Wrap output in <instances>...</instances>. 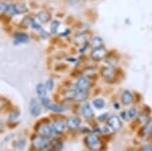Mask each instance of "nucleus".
<instances>
[{"label":"nucleus","mask_w":152,"mask_h":151,"mask_svg":"<svg viewBox=\"0 0 152 151\" xmlns=\"http://www.w3.org/2000/svg\"><path fill=\"white\" fill-rule=\"evenodd\" d=\"M5 106H6L5 101H4V99H2V98H0V112H1L2 109H4Z\"/></svg>","instance_id":"c756f323"},{"label":"nucleus","mask_w":152,"mask_h":151,"mask_svg":"<svg viewBox=\"0 0 152 151\" xmlns=\"http://www.w3.org/2000/svg\"><path fill=\"white\" fill-rule=\"evenodd\" d=\"M122 104L124 106H129L133 103V96L129 90H125L123 93H122Z\"/></svg>","instance_id":"f8f14e48"},{"label":"nucleus","mask_w":152,"mask_h":151,"mask_svg":"<svg viewBox=\"0 0 152 151\" xmlns=\"http://www.w3.org/2000/svg\"><path fill=\"white\" fill-rule=\"evenodd\" d=\"M24 145H26V139H19L18 141V143H16V147L18 148V149H23V148L24 147Z\"/></svg>","instance_id":"bb28decb"},{"label":"nucleus","mask_w":152,"mask_h":151,"mask_svg":"<svg viewBox=\"0 0 152 151\" xmlns=\"http://www.w3.org/2000/svg\"><path fill=\"white\" fill-rule=\"evenodd\" d=\"M14 6H15L16 14H23V13H26V12L28 11V7H26V4L23 3V2L15 3V4H14Z\"/></svg>","instance_id":"6ab92c4d"},{"label":"nucleus","mask_w":152,"mask_h":151,"mask_svg":"<svg viewBox=\"0 0 152 151\" xmlns=\"http://www.w3.org/2000/svg\"><path fill=\"white\" fill-rule=\"evenodd\" d=\"M92 104H94V106L95 107L96 109H102L104 107V101L102 98H96L94 99V101H92Z\"/></svg>","instance_id":"aec40b11"},{"label":"nucleus","mask_w":152,"mask_h":151,"mask_svg":"<svg viewBox=\"0 0 152 151\" xmlns=\"http://www.w3.org/2000/svg\"><path fill=\"white\" fill-rule=\"evenodd\" d=\"M28 42V36L24 33H16L14 35V44L18 45V44H24Z\"/></svg>","instance_id":"9b49d317"},{"label":"nucleus","mask_w":152,"mask_h":151,"mask_svg":"<svg viewBox=\"0 0 152 151\" xmlns=\"http://www.w3.org/2000/svg\"><path fill=\"white\" fill-rule=\"evenodd\" d=\"M46 88H47V90H52L53 87H54V81L52 79H49L47 82H46Z\"/></svg>","instance_id":"a878e982"},{"label":"nucleus","mask_w":152,"mask_h":151,"mask_svg":"<svg viewBox=\"0 0 152 151\" xmlns=\"http://www.w3.org/2000/svg\"><path fill=\"white\" fill-rule=\"evenodd\" d=\"M37 18H38V19L41 21V23H47V21L50 20L51 16H50V13H49V12L43 10V11L39 12Z\"/></svg>","instance_id":"f3484780"},{"label":"nucleus","mask_w":152,"mask_h":151,"mask_svg":"<svg viewBox=\"0 0 152 151\" xmlns=\"http://www.w3.org/2000/svg\"><path fill=\"white\" fill-rule=\"evenodd\" d=\"M143 132H144V134H146V135L152 133V121H149L148 123L146 124L145 127L143 129Z\"/></svg>","instance_id":"393cba45"},{"label":"nucleus","mask_w":152,"mask_h":151,"mask_svg":"<svg viewBox=\"0 0 152 151\" xmlns=\"http://www.w3.org/2000/svg\"><path fill=\"white\" fill-rule=\"evenodd\" d=\"M85 143H86L87 147L92 151H97L102 148V141L96 135H94V134L87 136Z\"/></svg>","instance_id":"f257e3e1"},{"label":"nucleus","mask_w":152,"mask_h":151,"mask_svg":"<svg viewBox=\"0 0 152 151\" xmlns=\"http://www.w3.org/2000/svg\"><path fill=\"white\" fill-rule=\"evenodd\" d=\"M143 151H152V146L151 145H146L143 147Z\"/></svg>","instance_id":"2f4dec72"},{"label":"nucleus","mask_w":152,"mask_h":151,"mask_svg":"<svg viewBox=\"0 0 152 151\" xmlns=\"http://www.w3.org/2000/svg\"><path fill=\"white\" fill-rule=\"evenodd\" d=\"M37 93L40 96V99L43 97H46L47 96V88H46V85L43 83H40L37 85Z\"/></svg>","instance_id":"dca6fc26"},{"label":"nucleus","mask_w":152,"mask_h":151,"mask_svg":"<svg viewBox=\"0 0 152 151\" xmlns=\"http://www.w3.org/2000/svg\"><path fill=\"white\" fill-rule=\"evenodd\" d=\"M109 117V115H107V113H105L104 115H102V116H99V122H104V121H105V119Z\"/></svg>","instance_id":"7c9ffc66"},{"label":"nucleus","mask_w":152,"mask_h":151,"mask_svg":"<svg viewBox=\"0 0 152 151\" xmlns=\"http://www.w3.org/2000/svg\"><path fill=\"white\" fill-rule=\"evenodd\" d=\"M33 145L36 149L38 150H44L49 146V141L47 137L38 135L33 139Z\"/></svg>","instance_id":"f03ea898"},{"label":"nucleus","mask_w":152,"mask_h":151,"mask_svg":"<svg viewBox=\"0 0 152 151\" xmlns=\"http://www.w3.org/2000/svg\"><path fill=\"white\" fill-rule=\"evenodd\" d=\"M107 125L114 131H118L122 128V122L117 116H112L107 119Z\"/></svg>","instance_id":"423d86ee"},{"label":"nucleus","mask_w":152,"mask_h":151,"mask_svg":"<svg viewBox=\"0 0 152 151\" xmlns=\"http://www.w3.org/2000/svg\"><path fill=\"white\" fill-rule=\"evenodd\" d=\"M81 113L83 114V116H84L85 118H87V119L92 118V117H94V111H92L90 104H84V106H82Z\"/></svg>","instance_id":"4468645a"},{"label":"nucleus","mask_w":152,"mask_h":151,"mask_svg":"<svg viewBox=\"0 0 152 151\" xmlns=\"http://www.w3.org/2000/svg\"><path fill=\"white\" fill-rule=\"evenodd\" d=\"M5 8H6V3L3 1H0V15H1V14H4Z\"/></svg>","instance_id":"c85d7f7f"},{"label":"nucleus","mask_w":152,"mask_h":151,"mask_svg":"<svg viewBox=\"0 0 152 151\" xmlns=\"http://www.w3.org/2000/svg\"><path fill=\"white\" fill-rule=\"evenodd\" d=\"M4 14L8 18H11V16L15 15L16 14V11H15V6H14L13 3H8L6 4V8H5V11H4Z\"/></svg>","instance_id":"2eb2a0df"},{"label":"nucleus","mask_w":152,"mask_h":151,"mask_svg":"<svg viewBox=\"0 0 152 151\" xmlns=\"http://www.w3.org/2000/svg\"><path fill=\"white\" fill-rule=\"evenodd\" d=\"M66 124H67V127L70 130H76L80 126V120L77 117H70L67 120V122H66Z\"/></svg>","instance_id":"9d476101"},{"label":"nucleus","mask_w":152,"mask_h":151,"mask_svg":"<svg viewBox=\"0 0 152 151\" xmlns=\"http://www.w3.org/2000/svg\"><path fill=\"white\" fill-rule=\"evenodd\" d=\"M2 130H3V123L0 121V132H1Z\"/></svg>","instance_id":"473e14b6"},{"label":"nucleus","mask_w":152,"mask_h":151,"mask_svg":"<svg viewBox=\"0 0 152 151\" xmlns=\"http://www.w3.org/2000/svg\"><path fill=\"white\" fill-rule=\"evenodd\" d=\"M29 113L34 117H37L41 114V107L37 99H31V104H29Z\"/></svg>","instance_id":"6e6552de"},{"label":"nucleus","mask_w":152,"mask_h":151,"mask_svg":"<svg viewBox=\"0 0 152 151\" xmlns=\"http://www.w3.org/2000/svg\"><path fill=\"white\" fill-rule=\"evenodd\" d=\"M128 116L130 117L131 119H134L135 117L137 116V111L135 109H129V112H128Z\"/></svg>","instance_id":"cd10ccee"},{"label":"nucleus","mask_w":152,"mask_h":151,"mask_svg":"<svg viewBox=\"0 0 152 151\" xmlns=\"http://www.w3.org/2000/svg\"><path fill=\"white\" fill-rule=\"evenodd\" d=\"M107 54V49L104 47H100V48L94 49L91 54H90V57H91V59L94 61H100V60L104 59Z\"/></svg>","instance_id":"7ed1b4c3"},{"label":"nucleus","mask_w":152,"mask_h":151,"mask_svg":"<svg viewBox=\"0 0 152 151\" xmlns=\"http://www.w3.org/2000/svg\"><path fill=\"white\" fill-rule=\"evenodd\" d=\"M102 75L105 80H107V81H113V80L116 78L117 73L114 68L110 66V67H105L102 70Z\"/></svg>","instance_id":"39448f33"},{"label":"nucleus","mask_w":152,"mask_h":151,"mask_svg":"<svg viewBox=\"0 0 152 151\" xmlns=\"http://www.w3.org/2000/svg\"><path fill=\"white\" fill-rule=\"evenodd\" d=\"M50 109H51V111H53V112H55V113H62V112L65 111V109L63 108V107L59 106V104H52Z\"/></svg>","instance_id":"5701e85b"},{"label":"nucleus","mask_w":152,"mask_h":151,"mask_svg":"<svg viewBox=\"0 0 152 151\" xmlns=\"http://www.w3.org/2000/svg\"><path fill=\"white\" fill-rule=\"evenodd\" d=\"M102 44H104V42H102V39L100 36H94L90 42V46H91L92 49H96L102 47Z\"/></svg>","instance_id":"a211bd4d"},{"label":"nucleus","mask_w":152,"mask_h":151,"mask_svg":"<svg viewBox=\"0 0 152 151\" xmlns=\"http://www.w3.org/2000/svg\"><path fill=\"white\" fill-rule=\"evenodd\" d=\"M91 86L89 79L85 76H81L76 82V88L78 89H82V90H88Z\"/></svg>","instance_id":"0eeeda50"},{"label":"nucleus","mask_w":152,"mask_h":151,"mask_svg":"<svg viewBox=\"0 0 152 151\" xmlns=\"http://www.w3.org/2000/svg\"><path fill=\"white\" fill-rule=\"evenodd\" d=\"M18 118H19V112L14 111V112H11V113L9 114L8 121L9 122H15Z\"/></svg>","instance_id":"4be33fe9"},{"label":"nucleus","mask_w":152,"mask_h":151,"mask_svg":"<svg viewBox=\"0 0 152 151\" xmlns=\"http://www.w3.org/2000/svg\"><path fill=\"white\" fill-rule=\"evenodd\" d=\"M41 103H42V104H43L44 107H45V108H47L49 109H50L51 106H52V101H51L47 96L43 97V98H41Z\"/></svg>","instance_id":"b1692460"},{"label":"nucleus","mask_w":152,"mask_h":151,"mask_svg":"<svg viewBox=\"0 0 152 151\" xmlns=\"http://www.w3.org/2000/svg\"><path fill=\"white\" fill-rule=\"evenodd\" d=\"M66 126H67V124H66L65 121L56 120L53 124V130H54V132H56L57 134H61L65 130Z\"/></svg>","instance_id":"1a4fd4ad"},{"label":"nucleus","mask_w":152,"mask_h":151,"mask_svg":"<svg viewBox=\"0 0 152 151\" xmlns=\"http://www.w3.org/2000/svg\"><path fill=\"white\" fill-rule=\"evenodd\" d=\"M38 134L41 136H44V137H50V136H52V134L54 132L53 128L51 127L50 125H48V124H42V125L39 126L38 128Z\"/></svg>","instance_id":"20e7f679"},{"label":"nucleus","mask_w":152,"mask_h":151,"mask_svg":"<svg viewBox=\"0 0 152 151\" xmlns=\"http://www.w3.org/2000/svg\"><path fill=\"white\" fill-rule=\"evenodd\" d=\"M87 90H82V89H75V96H74V99H76L77 101H83L87 98Z\"/></svg>","instance_id":"ddd939ff"},{"label":"nucleus","mask_w":152,"mask_h":151,"mask_svg":"<svg viewBox=\"0 0 152 151\" xmlns=\"http://www.w3.org/2000/svg\"><path fill=\"white\" fill-rule=\"evenodd\" d=\"M59 26H60V21L57 20V19H56V20H53L52 23H51V33H53V34L57 33Z\"/></svg>","instance_id":"412c9836"}]
</instances>
